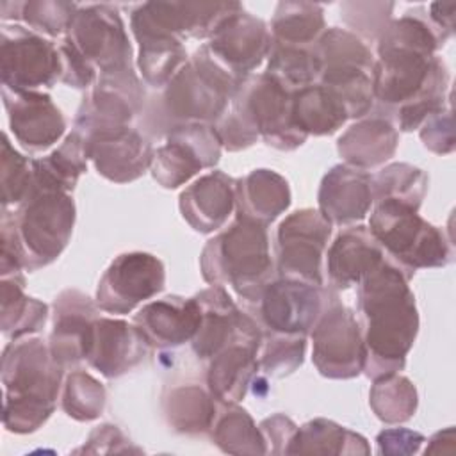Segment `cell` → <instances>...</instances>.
<instances>
[{
	"label": "cell",
	"instance_id": "cb8c5ba5",
	"mask_svg": "<svg viewBox=\"0 0 456 456\" xmlns=\"http://www.w3.org/2000/svg\"><path fill=\"white\" fill-rule=\"evenodd\" d=\"M385 260V251L363 226L344 230L328 251V278L337 289L358 285Z\"/></svg>",
	"mask_w": 456,
	"mask_h": 456
},
{
	"label": "cell",
	"instance_id": "8fae6325",
	"mask_svg": "<svg viewBox=\"0 0 456 456\" xmlns=\"http://www.w3.org/2000/svg\"><path fill=\"white\" fill-rule=\"evenodd\" d=\"M66 43H69L91 66L102 73L130 69V45L123 21L109 5H87L78 9Z\"/></svg>",
	"mask_w": 456,
	"mask_h": 456
},
{
	"label": "cell",
	"instance_id": "7402d4cb",
	"mask_svg": "<svg viewBox=\"0 0 456 456\" xmlns=\"http://www.w3.org/2000/svg\"><path fill=\"white\" fill-rule=\"evenodd\" d=\"M148 342L137 330L123 321L94 319L87 360L93 367L112 378L123 374L135 365L146 349Z\"/></svg>",
	"mask_w": 456,
	"mask_h": 456
},
{
	"label": "cell",
	"instance_id": "f1b7e54d",
	"mask_svg": "<svg viewBox=\"0 0 456 456\" xmlns=\"http://www.w3.org/2000/svg\"><path fill=\"white\" fill-rule=\"evenodd\" d=\"M256 349V346L249 344H232L212 356L208 387L217 399L235 403L244 397L249 378L258 367L255 360Z\"/></svg>",
	"mask_w": 456,
	"mask_h": 456
},
{
	"label": "cell",
	"instance_id": "484cf974",
	"mask_svg": "<svg viewBox=\"0 0 456 456\" xmlns=\"http://www.w3.org/2000/svg\"><path fill=\"white\" fill-rule=\"evenodd\" d=\"M235 198L239 201V216L249 221L267 224L290 203L287 182L269 171L258 169L235 183Z\"/></svg>",
	"mask_w": 456,
	"mask_h": 456
},
{
	"label": "cell",
	"instance_id": "4316f807",
	"mask_svg": "<svg viewBox=\"0 0 456 456\" xmlns=\"http://www.w3.org/2000/svg\"><path fill=\"white\" fill-rule=\"evenodd\" d=\"M397 132L383 118H370L351 126L338 141L340 155L363 169L385 162L395 151Z\"/></svg>",
	"mask_w": 456,
	"mask_h": 456
},
{
	"label": "cell",
	"instance_id": "ba28073f",
	"mask_svg": "<svg viewBox=\"0 0 456 456\" xmlns=\"http://www.w3.org/2000/svg\"><path fill=\"white\" fill-rule=\"evenodd\" d=\"M232 114L256 137L262 134L281 150H292L306 137L294 125L290 91L267 73L239 86Z\"/></svg>",
	"mask_w": 456,
	"mask_h": 456
},
{
	"label": "cell",
	"instance_id": "8d00e7d4",
	"mask_svg": "<svg viewBox=\"0 0 456 456\" xmlns=\"http://www.w3.org/2000/svg\"><path fill=\"white\" fill-rule=\"evenodd\" d=\"M454 9H456V4H431V7H429V11H431L429 16H431L433 23L440 28L444 39H447L452 34Z\"/></svg>",
	"mask_w": 456,
	"mask_h": 456
},
{
	"label": "cell",
	"instance_id": "e575fe53",
	"mask_svg": "<svg viewBox=\"0 0 456 456\" xmlns=\"http://www.w3.org/2000/svg\"><path fill=\"white\" fill-rule=\"evenodd\" d=\"M303 351H305V335L280 333L278 338L269 342L262 356V367L269 374L283 376L287 372H292L303 362Z\"/></svg>",
	"mask_w": 456,
	"mask_h": 456
},
{
	"label": "cell",
	"instance_id": "e0dca14e",
	"mask_svg": "<svg viewBox=\"0 0 456 456\" xmlns=\"http://www.w3.org/2000/svg\"><path fill=\"white\" fill-rule=\"evenodd\" d=\"M80 135L98 173L114 182L137 178L153 159L150 144L128 126L100 128Z\"/></svg>",
	"mask_w": 456,
	"mask_h": 456
},
{
	"label": "cell",
	"instance_id": "6da1fadb",
	"mask_svg": "<svg viewBox=\"0 0 456 456\" xmlns=\"http://www.w3.org/2000/svg\"><path fill=\"white\" fill-rule=\"evenodd\" d=\"M440 37L419 16H403L385 27L379 59L372 69V91L388 105H401L399 126L417 128L442 109L447 71L433 52Z\"/></svg>",
	"mask_w": 456,
	"mask_h": 456
},
{
	"label": "cell",
	"instance_id": "f546056e",
	"mask_svg": "<svg viewBox=\"0 0 456 456\" xmlns=\"http://www.w3.org/2000/svg\"><path fill=\"white\" fill-rule=\"evenodd\" d=\"M324 27L322 9L317 4L281 2L273 18V43L308 48Z\"/></svg>",
	"mask_w": 456,
	"mask_h": 456
},
{
	"label": "cell",
	"instance_id": "52a82bcc",
	"mask_svg": "<svg viewBox=\"0 0 456 456\" xmlns=\"http://www.w3.org/2000/svg\"><path fill=\"white\" fill-rule=\"evenodd\" d=\"M239 86L240 84L221 69L201 48V52L169 80L164 93L167 116L187 125H203L205 121L217 119Z\"/></svg>",
	"mask_w": 456,
	"mask_h": 456
},
{
	"label": "cell",
	"instance_id": "30bf717a",
	"mask_svg": "<svg viewBox=\"0 0 456 456\" xmlns=\"http://www.w3.org/2000/svg\"><path fill=\"white\" fill-rule=\"evenodd\" d=\"M331 223L317 210H299L278 228V273L285 280L322 285L321 258Z\"/></svg>",
	"mask_w": 456,
	"mask_h": 456
},
{
	"label": "cell",
	"instance_id": "9a60e30c",
	"mask_svg": "<svg viewBox=\"0 0 456 456\" xmlns=\"http://www.w3.org/2000/svg\"><path fill=\"white\" fill-rule=\"evenodd\" d=\"M219 137L210 126H175L167 144L153 153V176L164 187H178L200 169L214 166L219 159Z\"/></svg>",
	"mask_w": 456,
	"mask_h": 456
},
{
	"label": "cell",
	"instance_id": "3957f363",
	"mask_svg": "<svg viewBox=\"0 0 456 456\" xmlns=\"http://www.w3.org/2000/svg\"><path fill=\"white\" fill-rule=\"evenodd\" d=\"M61 379V363L43 340L9 346L4 354L5 420L12 431H32L52 413Z\"/></svg>",
	"mask_w": 456,
	"mask_h": 456
},
{
	"label": "cell",
	"instance_id": "d590c367",
	"mask_svg": "<svg viewBox=\"0 0 456 456\" xmlns=\"http://www.w3.org/2000/svg\"><path fill=\"white\" fill-rule=\"evenodd\" d=\"M420 137L428 148H431L436 153H449L454 148V137H452V119L449 118L442 130H436L429 119H426V126L420 132Z\"/></svg>",
	"mask_w": 456,
	"mask_h": 456
},
{
	"label": "cell",
	"instance_id": "ac0fdd59",
	"mask_svg": "<svg viewBox=\"0 0 456 456\" xmlns=\"http://www.w3.org/2000/svg\"><path fill=\"white\" fill-rule=\"evenodd\" d=\"M258 301L269 330L283 335H305L326 305L317 285L297 280L269 283Z\"/></svg>",
	"mask_w": 456,
	"mask_h": 456
},
{
	"label": "cell",
	"instance_id": "2e32d148",
	"mask_svg": "<svg viewBox=\"0 0 456 456\" xmlns=\"http://www.w3.org/2000/svg\"><path fill=\"white\" fill-rule=\"evenodd\" d=\"M201 308V321L192 337V347L198 356L212 358L232 344L256 346L260 342V331L255 322L242 315L223 287L212 289L196 296Z\"/></svg>",
	"mask_w": 456,
	"mask_h": 456
},
{
	"label": "cell",
	"instance_id": "d4e9b609",
	"mask_svg": "<svg viewBox=\"0 0 456 456\" xmlns=\"http://www.w3.org/2000/svg\"><path fill=\"white\" fill-rule=\"evenodd\" d=\"M235 201V182L221 171L210 173L185 189L180 196L183 217L198 232L219 228L232 212Z\"/></svg>",
	"mask_w": 456,
	"mask_h": 456
},
{
	"label": "cell",
	"instance_id": "836d02e7",
	"mask_svg": "<svg viewBox=\"0 0 456 456\" xmlns=\"http://www.w3.org/2000/svg\"><path fill=\"white\" fill-rule=\"evenodd\" d=\"M78 7L68 2H28L23 4L21 16L36 30L59 36L69 28Z\"/></svg>",
	"mask_w": 456,
	"mask_h": 456
},
{
	"label": "cell",
	"instance_id": "4dcf8cb0",
	"mask_svg": "<svg viewBox=\"0 0 456 456\" xmlns=\"http://www.w3.org/2000/svg\"><path fill=\"white\" fill-rule=\"evenodd\" d=\"M426 183L428 178L420 169L408 164H392L372 178V194L378 201L390 198L419 208Z\"/></svg>",
	"mask_w": 456,
	"mask_h": 456
},
{
	"label": "cell",
	"instance_id": "d6a6232c",
	"mask_svg": "<svg viewBox=\"0 0 456 456\" xmlns=\"http://www.w3.org/2000/svg\"><path fill=\"white\" fill-rule=\"evenodd\" d=\"M105 404L103 387L86 372H73L66 381L62 406L69 417L89 420L100 415Z\"/></svg>",
	"mask_w": 456,
	"mask_h": 456
},
{
	"label": "cell",
	"instance_id": "9c48e42d",
	"mask_svg": "<svg viewBox=\"0 0 456 456\" xmlns=\"http://www.w3.org/2000/svg\"><path fill=\"white\" fill-rule=\"evenodd\" d=\"M314 363L328 378H353L363 370L365 347L358 321L337 297L324 305L314 324Z\"/></svg>",
	"mask_w": 456,
	"mask_h": 456
},
{
	"label": "cell",
	"instance_id": "8992f818",
	"mask_svg": "<svg viewBox=\"0 0 456 456\" xmlns=\"http://www.w3.org/2000/svg\"><path fill=\"white\" fill-rule=\"evenodd\" d=\"M376 242L392 256L403 271L436 267L449 262V246L440 230L426 223L417 208L397 200L378 201L370 216V230Z\"/></svg>",
	"mask_w": 456,
	"mask_h": 456
},
{
	"label": "cell",
	"instance_id": "4fadbf2b",
	"mask_svg": "<svg viewBox=\"0 0 456 456\" xmlns=\"http://www.w3.org/2000/svg\"><path fill=\"white\" fill-rule=\"evenodd\" d=\"M273 36L265 23L244 9L230 14L203 46L207 55L239 84L271 52Z\"/></svg>",
	"mask_w": 456,
	"mask_h": 456
},
{
	"label": "cell",
	"instance_id": "7c38bea8",
	"mask_svg": "<svg viewBox=\"0 0 456 456\" xmlns=\"http://www.w3.org/2000/svg\"><path fill=\"white\" fill-rule=\"evenodd\" d=\"M61 71L59 48L50 41L20 25L2 28L4 87L32 91L39 86H52Z\"/></svg>",
	"mask_w": 456,
	"mask_h": 456
},
{
	"label": "cell",
	"instance_id": "1f68e13d",
	"mask_svg": "<svg viewBox=\"0 0 456 456\" xmlns=\"http://www.w3.org/2000/svg\"><path fill=\"white\" fill-rule=\"evenodd\" d=\"M370 403L379 419L388 422L406 420L415 411L417 394L406 378L390 374L376 379Z\"/></svg>",
	"mask_w": 456,
	"mask_h": 456
},
{
	"label": "cell",
	"instance_id": "603a6c76",
	"mask_svg": "<svg viewBox=\"0 0 456 456\" xmlns=\"http://www.w3.org/2000/svg\"><path fill=\"white\" fill-rule=\"evenodd\" d=\"M94 314L89 297L75 290L62 292L55 301V328L50 351L61 365L77 363L87 356Z\"/></svg>",
	"mask_w": 456,
	"mask_h": 456
},
{
	"label": "cell",
	"instance_id": "277c9868",
	"mask_svg": "<svg viewBox=\"0 0 456 456\" xmlns=\"http://www.w3.org/2000/svg\"><path fill=\"white\" fill-rule=\"evenodd\" d=\"M201 269L207 281L228 283L242 297L258 301L273 273L265 224L239 216L226 232L208 240Z\"/></svg>",
	"mask_w": 456,
	"mask_h": 456
},
{
	"label": "cell",
	"instance_id": "7a4b0ae2",
	"mask_svg": "<svg viewBox=\"0 0 456 456\" xmlns=\"http://www.w3.org/2000/svg\"><path fill=\"white\" fill-rule=\"evenodd\" d=\"M408 274L383 260L358 283V310L365 322V363L369 378H383L403 369L417 335V310Z\"/></svg>",
	"mask_w": 456,
	"mask_h": 456
},
{
	"label": "cell",
	"instance_id": "ffe728a7",
	"mask_svg": "<svg viewBox=\"0 0 456 456\" xmlns=\"http://www.w3.org/2000/svg\"><path fill=\"white\" fill-rule=\"evenodd\" d=\"M134 321L148 344L175 347L192 340L201 321V308L196 297L169 296L146 305Z\"/></svg>",
	"mask_w": 456,
	"mask_h": 456
},
{
	"label": "cell",
	"instance_id": "5bb4252c",
	"mask_svg": "<svg viewBox=\"0 0 456 456\" xmlns=\"http://www.w3.org/2000/svg\"><path fill=\"white\" fill-rule=\"evenodd\" d=\"M164 265L148 253L119 255L100 280L96 303L110 314H126L164 289Z\"/></svg>",
	"mask_w": 456,
	"mask_h": 456
},
{
	"label": "cell",
	"instance_id": "44dd1931",
	"mask_svg": "<svg viewBox=\"0 0 456 456\" xmlns=\"http://www.w3.org/2000/svg\"><path fill=\"white\" fill-rule=\"evenodd\" d=\"M372 200V176L349 166H335L324 176L319 192L321 214L338 224L363 219Z\"/></svg>",
	"mask_w": 456,
	"mask_h": 456
},
{
	"label": "cell",
	"instance_id": "5b68a950",
	"mask_svg": "<svg viewBox=\"0 0 456 456\" xmlns=\"http://www.w3.org/2000/svg\"><path fill=\"white\" fill-rule=\"evenodd\" d=\"M12 221V267L36 269L57 258L68 244L75 207L66 192L34 191Z\"/></svg>",
	"mask_w": 456,
	"mask_h": 456
},
{
	"label": "cell",
	"instance_id": "d6986e66",
	"mask_svg": "<svg viewBox=\"0 0 456 456\" xmlns=\"http://www.w3.org/2000/svg\"><path fill=\"white\" fill-rule=\"evenodd\" d=\"M9 91L12 98L4 94V102L16 139L28 150H45L53 144L62 135L66 125L50 96L36 91Z\"/></svg>",
	"mask_w": 456,
	"mask_h": 456
},
{
	"label": "cell",
	"instance_id": "83f0119b",
	"mask_svg": "<svg viewBox=\"0 0 456 456\" xmlns=\"http://www.w3.org/2000/svg\"><path fill=\"white\" fill-rule=\"evenodd\" d=\"M347 118L342 100L322 84L306 86L292 94V119L305 135L331 134Z\"/></svg>",
	"mask_w": 456,
	"mask_h": 456
}]
</instances>
